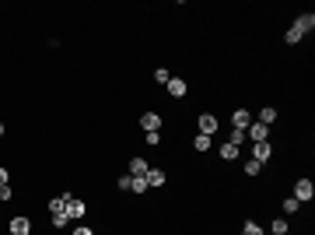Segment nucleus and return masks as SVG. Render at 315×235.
<instances>
[{"instance_id": "f257e3e1", "label": "nucleus", "mask_w": 315, "mask_h": 235, "mask_svg": "<svg viewBox=\"0 0 315 235\" xmlns=\"http://www.w3.org/2000/svg\"><path fill=\"white\" fill-rule=\"evenodd\" d=\"M312 196H315V183H312V179H298V183H294V200H298V204H308Z\"/></svg>"}, {"instance_id": "f03ea898", "label": "nucleus", "mask_w": 315, "mask_h": 235, "mask_svg": "<svg viewBox=\"0 0 315 235\" xmlns=\"http://www.w3.org/2000/svg\"><path fill=\"white\" fill-rule=\"evenodd\" d=\"M196 126H200V134H207V137H214V134H217V126H221V123H217V116H214V113H203V116L196 119Z\"/></svg>"}, {"instance_id": "7ed1b4c3", "label": "nucleus", "mask_w": 315, "mask_h": 235, "mask_svg": "<svg viewBox=\"0 0 315 235\" xmlns=\"http://www.w3.org/2000/svg\"><path fill=\"white\" fill-rule=\"evenodd\" d=\"M7 232L11 235H32V221L25 214H18V218H11V225H7Z\"/></svg>"}, {"instance_id": "20e7f679", "label": "nucleus", "mask_w": 315, "mask_h": 235, "mask_svg": "<svg viewBox=\"0 0 315 235\" xmlns=\"http://www.w3.org/2000/svg\"><path fill=\"white\" fill-rule=\"evenodd\" d=\"M270 155H273V148H270V140H259V144H252V161H270Z\"/></svg>"}, {"instance_id": "39448f33", "label": "nucleus", "mask_w": 315, "mask_h": 235, "mask_svg": "<svg viewBox=\"0 0 315 235\" xmlns=\"http://www.w3.org/2000/svg\"><path fill=\"white\" fill-rule=\"evenodd\" d=\"M249 123H252V113H249V109H235V116H231V130H249Z\"/></svg>"}, {"instance_id": "423d86ee", "label": "nucleus", "mask_w": 315, "mask_h": 235, "mask_svg": "<svg viewBox=\"0 0 315 235\" xmlns=\"http://www.w3.org/2000/svg\"><path fill=\"white\" fill-rule=\"evenodd\" d=\"M140 126H144V134H158V130H161V116H158V113H144V116H140Z\"/></svg>"}, {"instance_id": "0eeeda50", "label": "nucleus", "mask_w": 315, "mask_h": 235, "mask_svg": "<svg viewBox=\"0 0 315 235\" xmlns=\"http://www.w3.org/2000/svg\"><path fill=\"white\" fill-rule=\"evenodd\" d=\"M266 134H270V126H263V123H249V130H245V137H252V144L266 140Z\"/></svg>"}, {"instance_id": "6e6552de", "label": "nucleus", "mask_w": 315, "mask_h": 235, "mask_svg": "<svg viewBox=\"0 0 315 235\" xmlns=\"http://www.w3.org/2000/svg\"><path fill=\"white\" fill-rule=\"evenodd\" d=\"M84 211H88V207H84V200H77V196L67 204V218H70V221H81V218H84Z\"/></svg>"}, {"instance_id": "1a4fd4ad", "label": "nucleus", "mask_w": 315, "mask_h": 235, "mask_svg": "<svg viewBox=\"0 0 315 235\" xmlns=\"http://www.w3.org/2000/svg\"><path fill=\"white\" fill-rule=\"evenodd\" d=\"M186 92H189V84H186L182 78H168V95L172 98H182Z\"/></svg>"}, {"instance_id": "9d476101", "label": "nucleus", "mask_w": 315, "mask_h": 235, "mask_svg": "<svg viewBox=\"0 0 315 235\" xmlns=\"http://www.w3.org/2000/svg\"><path fill=\"white\" fill-rule=\"evenodd\" d=\"M147 169H151V165H147L144 158H133V161H130V176H133V179H144V176H147Z\"/></svg>"}, {"instance_id": "9b49d317", "label": "nucleus", "mask_w": 315, "mask_h": 235, "mask_svg": "<svg viewBox=\"0 0 315 235\" xmlns=\"http://www.w3.org/2000/svg\"><path fill=\"white\" fill-rule=\"evenodd\" d=\"M294 28H298V32H301V35H308V32H312V28H315V14H301V18L294 21Z\"/></svg>"}, {"instance_id": "f8f14e48", "label": "nucleus", "mask_w": 315, "mask_h": 235, "mask_svg": "<svg viewBox=\"0 0 315 235\" xmlns=\"http://www.w3.org/2000/svg\"><path fill=\"white\" fill-rule=\"evenodd\" d=\"M147 186H165V183H168V176H165V172H161V169H147Z\"/></svg>"}, {"instance_id": "ddd939ff", "label": "nucleus", "mask_w": 315, "mask_h": 235, "mask_svg": "<svg viewBox=\"0 0 315 235\" xmlns=\"http://www.w3.org/2000/svg\"><path fill=\"white\" fill-rule=\"evenodd\" d=\"M273 119H277V109H273V105H266V109H259V123H263V126H270Z\"/></svg>"}, {"instance_id": "4468645a", "label": "nucleus", "mask_w": 315, "mask_h": 235, "mask_svg": "<svg viewBox=\"0 0 315 235\" xmlns=\"http://www.w3.org/2000/svg\"><path fill=\"white\" fill-rule=\"evenodd\" d=\"M270 235H291V228H287V221H284V218H277L273 225H270Z\"/></svg>"}, {"instance_id": "2eb2a0df", "label": "nucleus", "mask_w": 315, "mask_h": 235, "mask_svg": "<svg viewBox=\"0 0 315 235\" xmlns=\"http://www.w3.org/2000/svg\"><path fill=\"white\" fill-rule=\"evenodd\" d=\"M221 158H224V161H235L238 148H235V144H221Z\"/></svg>"}, {"instance_id": "dca6fc26", "label": "nucleus", "mask_w": 315, "mask_h": 235, "mask_svg": "<svg viewBox=\"0 0 315 235\" xmlns=\"http://www.w3.org/2000/svg\"><path fill=\"white\" fill-rule=\"evenodd\" d=\"M305 39V35H301V32H298L294 25H291V28H287V35H284V42H287V46H298V42Z\"/></svg>"}, {"instance_id": "f3484780", "label": "nucleus", "mask_w": 315, "mask_h": 235, "mask_svg": "<svg viewBox=\"0 0 315 235\" xmlns=\"http://www.w3.org/2000/svg\"><path fill=\"white\" fill-rule=\"evenodd\" d=\"M193 148H196V151H210V137H207V134H196Z\"/></svg>"}, {"instance_id": "a211bd4d", "label": "nucleus", "mask_w": 315, "mask_h": 235, "mask_svg": "<svg viewBox=\"0 0 315 235\" xmlns=\"http://www.w3.org/2000/svg\"><path fill=\"white\" fill-rule=\"evenodd\" d=\"M242 235H266V232L259 228L256 221H245V225H242Z\"/></svg>"}, {"instance_id": "6ab92c4d", "label": "nucleus", "mask_w": 315, "mask_h": 235, "mask_svg": "<svg viewBox=\"0 0 315 235\" xmlns=\"http://www.w3.org/2000/svg\"><path fill=\"white\" fill-rule=\"evenodd\" d=\"M130 190H133V193H147L151 186H147V179H130Z\"/></svg>"}, {"instance_id": "aec40b11", "label": "nucleus", "mask_w": 315, "mask_h": 235, "mask_svg": "<svg viewBox=\"0 0 315 235\" xmlns=\"http://www.w3.org/2000/svg\"><path fill=\"white\" fill-rule=\"evenodd\" d=\"M53 225H56V228H63V225H70V218H67V211H53Z\"/></svg>"}, {"instance_id": "412c9836", "label": "nucleus", "mask_w": 315, "mask_h": 235, "mask_svg": "<svg viewBox=\"0 0 315 235\" xmlns=\"http://www.w3.org/2000/svg\"><path fill=\"white\" fill-rule=\"evenodd\" d=\"M294 211H301V204H298L294 196H287V200H284V214H294Z\"/></svg>"}, {"instance_id": "4be33fe9", "label": "nucleus", "mask_w": 315, "mask_h": 235, "mask_svg": "<svg viewBox=\"0 0 315 235\" xmlns=\"http://www.w3.org/2000/svg\"><path fill=\"white\" fill-rule=\"evenodd\" d=\"M168 78H172V74H168V67H158V70H154V81H158V84H168Z\"/></svg>"}, {"instance_id": "5701e85b", "label": "nucleus", "mask_w": 315, "mask_h": 235, "mask_svg": "<svg viewBox=\"0 0 315 235\" xmlns=\"http://www.w3.org/2000/svg\"><path fill=\"white\" fill-rule=\"evenodd\" d=\"M228 144H235V148H242L245 144V130H231V140Z\"/></svg>"}, {"instance_id": "b1692460", "label": "nucleus", "mask_w": 315, "mask_h": 235, "mask_svg": "<svg viewBox=\"0 0 315 235\" xmlns=\"http://www.w3.org/2000/svg\"><path fill=\"white\" fill-rule=\"evenodd\" d=\"M259 169H263V165H259V161H252V158L245 161V176H259Z\"/></svg>"}, {"instance_id": "393cba45", "label": "nucleus", "mask_w": 315, "mask_h": 235, "mask_svg": "<svg viewBox=\"0 0 315 235\" xmlns=\"http://www.w3.org/2000/svg\"><path fill=\"white\" fill-rule=\"evenodd\" d=\"M70 235H95V232H91L88 225H74V232H70Z\"/></svg>"}, {"instance_id": "a878e982", "label": "nucleus", "mask_w": 315, "mask_h": 235, "mask_svg": "<svg viewBox=\"0 0 315 235\" xmlns=\"http://www.w3.org/2000/svg\"><path fill=\"white\" fill-rule=\"evenodd\" d=\"M11 196H14V190H11V183H7V186H0V200H11Z\"/></svg>"}, {"instance_id": "bb28decb", "label": "nucleus", "mask_w": 315, "mask_h": 235, "mask_svg": "<svg viewBox=\"0 0 315 235\" xmlns=\"http://www.w3.org/2000/svg\"><path fill=\"white\" fill-rule=\"evenodd\" d=\"M7 179H11V176H7V169L0 165V186H7Z\"/></svg>"}, {"instance_id": "cd10ccee", "label": "nucleus", "mask_w": 315, "mask_h": 235, "mask_svg": "<svg viewBox=\"0 0 315 235\" xmlns=\"http://www.w3.org/2000/svg\"><path fill=\"white\" fill-rule=\"evenodd\" d=\"M0 137H4V123H0Z\"/></svg>"}, {"instance_id": "c85d7f7f", "label": "nucleus", "mask_w": 315, "mask_h": 235, "mask_svg": "<svg viewBox=\"0 0 315 235\" xmlns=\"http://www.w3.org/2000/svg\"><path fill=\"white\" fill-rule=\"evenodd\" d=\"M7 235H11V232H7Z\"/></svg>"}]
</instances>
